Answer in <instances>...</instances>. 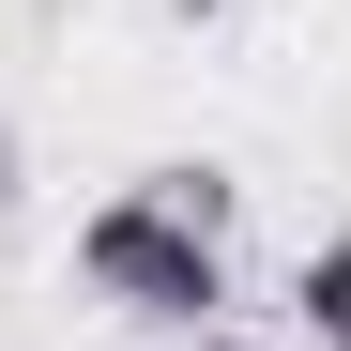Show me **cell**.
Here are the masks:
<instances>
[{
	"mask_svg": "<svg viewBox=\"0 0 351 351\" xmlns=\"http://www.w3.org/2000/svg\"><path fill=\"white\" fill-rule=\"evenodd\" d=\"M77 290L123 306V321H153V336H199V321H229V245L184 229L153 184H123V199L77 214Z\"/></svg>",
	"mask_w": 351,
	"mask_h": 351,
	"instance_id": "cell-1",
	"label": "cell"
},
{
	"mask_svg": "<svg viewBox=\"0 0 351 351\" xmlns=\"http://www.w3.org/2000/svg\"><path fill=\"white\" fill-rule=\"evenodd\" d=\"M290 306H306V351H351V229H321L290 260Z\"/></svg>",
	"mask_w": 351,
	"mask_h": 351,
	"instance_id": "cell-2",
	"label": "cell"
},
{
	"mask_svg": "<svg viewBox=\"0 0 351 351\" xmlns=\"http://www.w3.org/2000/svg\"><path fill=\"white\" fill-rule=\"evenodd\" d=\"M138 184H153L168 214H184V229H214V245H229V214H245V184H229V168H199V153H168V168H138Z\"/></svg>",
	"mask_w": 351,
	"mask_h": 351,
	"instance_id": "cell-3",
	"label": "cell"
},
{
	"mask_svg": "<svg viewBox=\"0 0 351 351\" xmlns=\"http://www.w3.org/2000/svg\"><path fill=\"white\" fill-rule=\"evenodd\" d=\"M16 199H31V153H16V123H0V229H16Z\"/></svg>",
	"mask_w": 351,
	"mask_h": 351,
	"instance_id": "cell-4",
	"label": "cell"
},
{
	"mask_svg": "<svg viewBox=\"0 0 351 351\" xmlns=\"http://www.w3.org/2000/svg\"><path fill=\"white\" fill-rule=\"evenodd\" d=\"M199 351H275V336H245V321H199Z\"/></svg>",
	"mask_w": 351,
	"mask_h": 351,
	"instance_id": "cell-5",
	"label": "cell"
},
{
	"mask_svg": "<svg viewBox=\"0 0 351 351\" xmlns=\"http://www.w3.org/2000/svg\"><path fill=\"white\" fill-rule=\"evenodd\" d=\"M168 16H184V31H214V16H245V0H168Z\"/></svg>",
	"mask_w": 351,
	"mask_h": 351,
	"instance_id": "cell-6",
	"label": "cell"
}]
</instances>
